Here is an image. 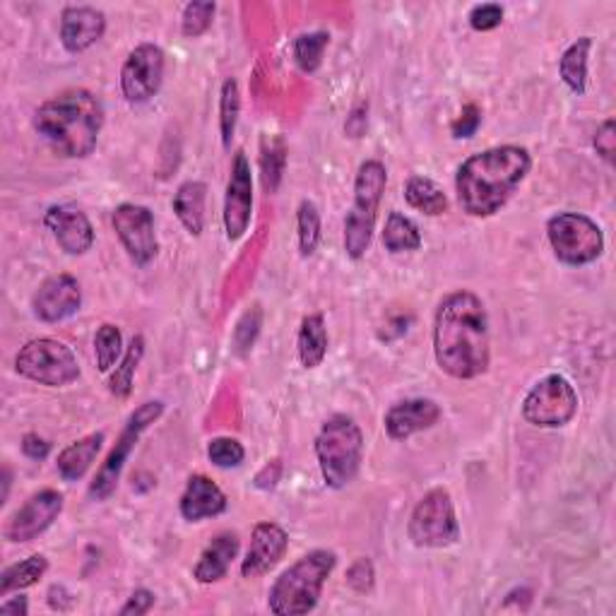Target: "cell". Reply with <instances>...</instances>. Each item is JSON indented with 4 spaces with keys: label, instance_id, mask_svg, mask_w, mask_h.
<instances>
[{
    "label": "cell",
    "instance_id": "obj_21",
    "mask_svg": "<svg viewBox=\"0 0 616 616\" xmlns=\"http://www.w3.org/2000/svg\"><path fill=\"white\" fill-rule=\"evenodd\" d=\"M227 506V494L205 474H193L179 498L181 518L189 522H201L207 518L222 516Z\"/></svg>",
    "mask_w": 616,
    "mask_h": 616
},
{
    "label": "cell",
    "instance_id": "obj_35",
    "mask_svg": "<svg viewBox=\"0 0 616 616\" xmlns=\"http://www.w3.org/2000/svg\"><path fill=\"white\" fill-rule=\"evenodd\" d=\"M95 357H97V369L101 371V374H109V371L121 362L123 333L119 325H113V323L99 325V330L95 335Z\"/></svg>",
    "mask_w": 616,
    "mask_h": 616
},
{
    "label": "cell",
    "instance_id": "obj_18",
    "mask_svg": "<svg viewBox=\"0 0 616 616\" xmlns=\"http://www.w3.org/2000/svg\"><path fill=\"white\" fill-rule=\"evenodd\" d=\"M289 534L277 522H258L251 534V546L241 561V576L246 580L263 578L285 559Z\"/></svg>",
    "mask_w": 616,
    "mask_h": 616
},
{
    "label": "cell",
    "instance_id": "obj_33",
    "mask_svg": "<svg viewBox=\"0 0 616 616\" xmlns=\"http://www.w3.org/2000/svg\"><path fill=\"white\" fill-rule=\"evenodd\" d=\"M241 116V92L234 77L225 80L222 92H219V135H222V145L231 147V141L237 135Z\"/></svg>",
    "mask_w": 616,
    "mask_h": 616
},
{
    "label": "cell",
    "instance_id": "obj_27",
    "mask_svg": "<svg viewBox=\"0 0 616 616\" xmlns=\"http://www.w3.org/2000/svg\"><path fill=\"white\" fill-rule=\"evenodd\" d=\"M404 201L412 210L422 213L426 217H440L448 213V195L444 189L426 177H410L404 183Z\"/></svg>",
    "mask_w": 616,
    "mask_h": 616
},
{
    "label": "cell",
    "instance_id": "obj_5",
    "mask_svg": "<svg viewBox=\"0 0 616 616\" xmlns=\"http://www.w3.org/2000/svg\"><path fill=\"white\" fill-rule=\"evenodd\" d=\"M316 458L325 486H350L364 462V434L347 414H335L321 426L316 436Z\"/></svg>",
    "mask_w": 616,
    "mask_h": 616
},
{
    "label": "cell",
    "instance_id": "obj_11",
    "mask_svg": "<svg viewBox=\"0 0 616 616\" xmlns=\"http://www.w3.org/2000/svg\"><path fill=\"white\" fill-rule=\"evenodd\" d=\"M578 392L561 374H549L534 383L522 400V420L538 428H561L578 414Z\"/></svg>",
    "mask_w": 616,
    "mask_h": 616
},
{
    "label": "cell",
    "instance_id": "obj_47",
    "mask_svg": "<svg viewBox=\"0 0 616 616\" xmlns=\"http://www.w3.org/2000/svg\"><path fill=\"white\" fill-rule=\"evenodd\" d=\"M0 614H13V616H27L29 614V602L27 597H5V602H0Z\"/></svg>",
    "mask_w": 616,
    "mask_h": 616
},
{
    "label": "cell",
    "instance_id": "obj_7",
    "mask_svg": "<svg viewBox=\"0 0 616 616\" xmlns=\"http://www.w3.org/2000/svg\"><path fill=\"white\" fill-rule=\"evenodd\" d=\"M15 371L22 378L46 388L73 386L83 374L75 352L53 337H37L22 347L15 357Z\"/></svg>",
    "mask_w": 616,
    "mask_h": 616
},
{
    "label": "cell",
    "instance_id": "obj_29",
    "mask_svg": "<svg viewBox=\"0 0 616 616\" xmlns=\"http://www.w3.org/2000/svg\"><path fill=\"white\" fill-rule=\"evenodd\" d=\"M422 231L416 227L414 219L392 210L386 217V227H383V246L390 253H412L422 249Z\"/></svg>",
    "mask_w": 616,
    "mask_h": 616
},
{
    "label": "cell",
    "instance_id": "obj_46",
    "mask_svg": "<svg viewBox=\"0 0 616 616\" xmlns=\"http://www.w3.org/2000/svg\"><path fill=\"white\" fill-rule=\"evenodd\" d=\"M22 452L29 460H46L49 458V452H51V444L46 438H41L39 434H25L22 436Z\"/></svg>",
    "mask_w": 616,
    "mask_h": 616
},
{
    "label": "cell",
    "instance_id": "obj_41",
    "mask_svg": "<svg viewBox=\"0 0 616 616\" xmlns=\"http://www.w3.org/2000/svg\"><path fill=\"white\" fill-rule=\"evenodd\" d=\"M480 125H482V109L476 107V104H468V107L460 111L458 119L452 121L450 133L456 141H468V137L480 131Z\"/></svg>",
    "mask_w": 616,
    "mask_h": 616
},
{
    "label": "cell",
    "instance_id": "obj_44",
    "mask_svg": "<svg viewBox=\"0 0 616 616\" xmlns=\"http://www.w3.org/2000/svg\"><path fill=\"white\" fill-rule=\"evenodd\" d=\"M369 131V101H359L352 107L350 116L345 121V135L352 137V141H359L364 137Z\"/></svg>",
    "mask_w": 616,
    "mask_h": 616
},
{
    "label": "cell",
    "instance_id": "obj_31",
    "mask_svg": "<svg viewBox=\"0 0 616 616\" xmlns=\"http://www.w3.org/2000/svg\"><path fill=\"white\" fill-rule=\"evenodd\" d=\"M287 167V145L282 135H267L261 149V169H263V185L267 193H277L285 177Z\"/></svg>",
    "mask_w": 616,
    "mask_h": 616
},
{
    "label": "cell",
    "instance_id": "obj_8",
    "mask_svg": "<svg viewBox=\"0 0 616 616\" xmlns=\"http://www.w3.org/2000/svg\"><path fill=\"white\" fill-rule=\"evenodd\" d=\"M407 534L420 549H448L460 542V522L448 490L436 486L420 498L407 522Z\"/></svg>",
    "mask_w": 616,
    "mask_h": 616
},
{
    "label": "cell",
    "instance_id": "obj_43",
    "mask_svg": "<svg viewBox=\"0 0 616 616\" xmlns=\"http://www.w3.org/2000/svg\"><path fill=\"white\" fill-rule=\"evenodd\" d=\"M155 602H157V595L153 590L137 588L133 595L125 600V604L119 609V614L121 616H145L149 609L155 607Z\"/></svg>",
    "mask_w": 616,
    "mask_h": 616
},
{
    "label": "cell",
    "instance_id": "obj_16",
    "mask_svg": "<svg viewBox=\"0 0 616 616\" xmlns=\"http://www.w3.org/2000/svg\"><path fill=\"white\" fill-rule=\"evenodd\" d=\"M80 306H83V287L68 273L46 277L32 297L34 318L49 325L73 318Z\"/></svg>",
    "mask_w": 616,
    "mask_h": 616
},
{
    "label": "cell",
    "instance_id": "obj_26",
    "mask_svg": "<svg viewBox=\"0 0 616 616\" xmlns=\"http://www.w3.org/2000/svg\"><path fill=\"white\" fill-rule=\"evenodd\" d=\"M592 37H580L559 58V77L573 95L583 97L588 92V65H590Z\"/></svg>",
    "mask_w": 616,
    "mask_h": 616
},
{
    "label": "cell",
    "instance_id": "obj_9",
    "mask_svg": "<svg viewBox=\"0 0 616 616\" xmlns=\"http://www.w3.org/2000/svg\"><path fill=\"white\" fill-rule=\"evenodd\" d=\"M546 239L556 261L568 267H583L602 258L604 234L595 219L580 213H559L546 222Z\"/></svg>",
    "mask_w": 616,
    "mask_h": 616
},
{
    "label": "cell",
    "instance_id": "obj_10",
    "mask_svg": "<svg viewBox=\"0 0 616 616\" xmlns=\"http://www.w3.org/2000/svg\"><path fill=\"white\" fill-rule=\"evenodd\" d=\"M167 404L161 400H147L143 402L137 410L128 416V422L123 426V432L116 440V446L109 450L107 460L101 462V468L97 470L95 480L89 484V496L95 498V502H107V498L116 492V486L121 482V474L128 458H131V452L135 450L137 440L143 438V434L147 432L149 426L155 422L161 420V414H165Z\"/></svg>",
    "mask_w": 616,
    "mask_h": 616
},
{
    "label": "cell",
    "instance_id": "obj_28",
    "mask_svg": "<svg viewBox=\"0 0 616 616\" xmlns=\"http://www.w3.org/2000/svg\"><path fill=\"white\" fill-rule=\"evenodd\" d=\"M46 571H49V559H46L44 554H32L25 561L8 566L5 571L0 573V597H8L13 595V592L37 585L46 576Z\"/></svg>",
    "mask_w": 616,
    "mask_h": 616
},
{
    "label": "cell",
    "instance_id": "obj_32",
    "mask_svg": "<svg viewBox=\"0 0 616 616\" xmlns=\"http://www.w3.org/2000/svg\"><path fill=\"white\" fill-rule=\"evenodd\" d=\"M297 237H299V251L304 258H311L318 251V243L323 237L321 225V210L313 201H301L297 210Z\"/></svg>",
    "mask_w": 616,
    "mask_h": 616
},
{
    "label": "cell",
    "instance_id": "obj_23",
    "mask_svg": "<svg viewBox=\"0 0 616 616\" xmlns=\"http://www.w3.org/2000/svg\"><path fill=\"white\" fill-rule=\"evenodd\" d=\"M104 432H95V434H87L83 438L73 440L71 446H65L61 452H58V462H56V470L61 474L63 482H80L83 476L89 472L92 462L97 460L99 450L104 446Z\"/></svg>",
    "mask_w": 616,
    "mask_h": 616
},
{
    "label": "cell",
    "instance_id": "obj_4",
    "mask_svg": "<svg viewBox=\"0 0 616 616\" xmlns=\"http://www.w3.org/2000/svg\"><path fill=\"white\" fill-rule=\"evenodd\" d=\"M337 566V554L313 549L275 580L267 592V609L277 616H304L318 607L323 588Z\"/></svg>",
    "mask_w": 616,
    "mask_h": 616
},
{
    "label": "cell",
    "instance_id": "obj_14",
    "mask_svg": "<svg viewBox=\"0 0 616 616\" xmlns=\"http://www.w3.org/2000/svg\"><path fill=\"white\" fill-rule=\"evenodd\" d=\"M253 219V169L243 149H237L231 159L227 193H225V213L222 222L227 239L234 243L243 239Z\"/></svg>",
    "mask_w": 616,
    "mask_h": 616
},
{
    "label": "cell",
    "instance_id": "obj_39",
    "mask_svg": "<svg viewBox=\"0 0 616 616\" xmlns=\"http://www.w3.org/2000/svg\"><path fill=\"white\" fill-rule=\"evenodd\" d=\"M347 585H350L357 595H369V592H374L376 568L371 564V559L359 556V559L347 568Z\"/></svg>",
    "mask_w": 616,
    "mask_h": 616
},
{
    "label": "cell",
    "instance_id": "obj_15",
    "mask_svg": "<svg viewBox=\"0 0 616 616\" xmlns=\"http://www.w3.org/2000/svg\"><path fill=\"white\" fill-rule=\"evenodd\" d=\"M63 514V494L56 490H41L29 496L25 506H20L13 516H10L8 526L3 530L5 540L10 544H25L37 540L39 534L49 530L58 516Z\"/></svg>",
    "mask_w": 616,
    "mask_h": 616
},
{
    "label": "cell",
    "instance_id": "obj_1",
    "mask_svg": "<svg viewBox=\"0 0 616 616\" xmlns=\"http://www.w3.org/2000/svg\"><path fill=\"white\" fill-rule=\"evenodd\" d=\"M434 357L438 369L456 381L484 376L492 364L490 313L470 289L444 297L434 316Z\"/></svg>",
    "mask_w": 616,
    "mask_h": 616
},
{
    "label": "cell",
    "instance_id": "obj_42",
    "mask_svg": "<svg viewBox=\"0 0 616 616\" xmlns=\"http://www.w3.org/2000/svg\"><path fill=\"white\" fill-rule=\"evenodd\" d=\"M592 145H595L597 149V155L607 161V165H614V155H616V125L612 119L604 121L600 128H597V133L595 137H592Z\"/></svg>",
    "mask_w": 616,
    "mask_h": 616
},
{
    "label": "cell",
    "instance_id": "obj_3",
    "mask_svg": "<svg viewBox=\"0 0 616 616\" xmlns=\"http://www.w3.org/2000/svg\"><path fill=\"white\" fill-rule=\"evenodd\" d=\"M34 128L61 157L85 159L97 149L104 104L89 89H65L41 104L34 113Z\"/></svg>",
    "mask_w": 616,
    "mask_h": 616
},
{
    "label": "cell",
    "instance_id": "obj_19",
    "mask_svg": "<svg viewBox=\"0 0 616 616\" xmlns=\"http://www.w3.org/2000/svg\"><path fill=\"white\" fill-rule=\"evenodd\" d=\"M440 404L432 398H410L395 402L383 416V426L392 440H407L414 434L428 432L440 422Z\"/></svg>",
    "mask_w": 616,
    "mask_h": 616
},
{
    "label": "cell",
    "instance_id": "obj_36",
    "mask_svg": "<svg viewBox=\"0 0 616 616\" xmlns=\"http://www.w3.org/2000/svg\"><path fill=\"white\" fill-rule=\"evenodd\" d=\"M215 13H217V5L210 3V0H193V3L185 5L183 15H181L183 37H189V39L203 37V34L213 27Z\"/></svg>",
    "mask_w": 616,
    "mask_h": 616
},
{
    "label": "cell",
    "instance_id": "obj_24",
    "mask_svg": "<svg viewBox=\"0 0 616 616\" xmlns=\"http://www.w3.org/2000/svg\"><path fill=\"white\" fill-rule=\"evenodd\" d=\"M205 203H207V183L203 181L181 183L171 201L173 215H177L181 227L195 239L205 231Z\"/></svg>",
    "mask_w": 616,
    "mask_h": 616
},
{
    "label": "cell",
    "instance_id": "obj_45",
    "mask_svg": "<svg viewBox=\"0 0 616 616\" xmlns=\"http://www.w3.org/2000/svg\"><path fill=\"white\" fill-rule=\"evenodd\" d=\"M280 476H282V460H270L265 464V468L255 474V490H261V492H270L277 486V482H280Z\"/></svg>",
    "mask_w": 616,
    "mask_h": 616
},
{
    "label": "cell",
    "instance_id": "obj_34",
    "mask_svg": "<svg viewBox=\"0 0 616 616\" xmlns=\"http://www.w3.org/2000/svg\"><path fill=\"white\" fill-rule=\"evenodd\" d=\"M330 44V34L328 32H309L301 34L294 41V61L299 65L301 73L313 75L323 65V56L325 49Z\"/></svg>",
    "mask_w": 616,
    "mask_h": 616
},
{
    "label": "cell",
    "instance_id": "obj_48",
    "mask_svg": "<svg viewBox=\"0 0 616 616\" xmlns=\"http://www.w3.org/2000/svg\"><path fill=\"white\" fill-rule=\"evenodd\" d=\"M10 484H13V472H10V468H5V470H3V496H0V504H8Z\"/></svg>",
    "mask_w": 616,
    "mask_h": 616
},
{
    "label": "cell",
    "instance_id": "obj_40",
    "mask_svg": "<svg viewBox=\"0 0 616 616\" xmlns=\"http://www.w3.org/2000/svg\"><path fill=\"white\" fill-rule=\"evenodd\" d=\"M470 27L474 32H492L496 27H502L504 22V8L496 5V3H482V5H474L468 15Z\"/></svg>",
    "mask_w": 616,
    "mask_h": 616
},
{
    "label": "cell",
    "instance_id": "obj_17",
    "mask_svg": "<svg viewBox=\"0 0 616 616\" xmlns=\"http://www.w3.org/2000/svg\"><path fill=\"white\" fill-rule=\"evenodd\" d=\"M44 227L51 231L58 249L68 255H85L95 246V227L89 217L73 203L51 205L44 215Z\"/></svg>",
    "mask_w": 616,
    "mask_h": 616
},
{
    "label": "cell",
    "instance_id": "obj_20",
    "mask_svg": "<svg viewBox=\"0 0 616 616\" xmlns=\"http://www.w3.org/2000/svg\"><path fill=\"white\" fill-rule=\"evenodd\" d=\"M107 34V15L92 5H68L61 13V44L68 53H85Z\"/></svg>",
    "mask_w": 616,
    "mask_h": 616
},
{
    "label": "cell",
    "instance_id": "obj_25",
    "mask_svg": "<svg viewBox=\"0 0 616 616\" xmlns=\"http://www.w3.org/2000/svg\"><path fill=\"white\" fill-rule=\"evenodd\" d=\"M328 347H330V337H328V328H325V318L321 313H311L299 325V335H297V354L299 362L304 369H318L325 357H328Z\"/></svg>",
    "mask_w": 616,
    "mask_h": 616
},
{
    "label": "cell",
    "instance_id": "obj_12",
    "mask_svg": "<svg viewBox=\"0 0 616 616\" xmlns=\"http://www.w3.org/2000/svg\"><path fill=\"white\" fill-rule=\"evenodd\" d=\"M111 225L128 258L137 267H147L157 261L159 239L155 215L145 205L123 203L113 210Z\"/></svg>",
    "mask_w": 616,
    "mask_h": 616
},
{
    "label": "cell",
    "instance_id": "obj_13",
    "mask_svg": "<svg viewBox=\"0 0 616 616\" xmlns=\"http://www.w3.org/2000/svg\"><path fill=\"white\" fill-rule=\"evenodd\" d=\"M167 56L157 44H141L121 68V92L128 104H145L159 95L165 83Z\"/></svg>",
    "mask_w": 616,
    "mask_h": 616
},
{
    "label": "cell",
    "instance_id": "obj_2",
    "mask_svg": "<svg viewBox=\"0 0 616 616\" xmlns=\"http://www.w3.org/2000/svg\"><path fill=\"white\" fill-rule=\"evenodd\" d=\"M532 171V155L520 145H498L468 157L456 173L462 213L486 219L502 213Z\"/></svg>",
    "mask_w": 616,
    "mask_h": 616
},
{
    "label": "cell",
    "instance_id": "obj_6",
    "mask_svg": "<svg viewBox=\"0 0 616 616\" xmlns=\"http://www.w3.org/2000/svg\"><path fill=\"white\" fill-rule=\"evenodd\" d=\"M388 185V169L378 159H366L354 179V203L345 217V253L362 261L376 231L378 207Z\"/></svg>",
    "mask_w": 616,
    "mask_h": 616
},
{
    "label": "cell",
    "instance_id": "obj_38",
    "mask_svg": "<svg viewBox=\"0 0 616 616\" xmlns=\"http://www.w3.org/2000/svg\"><path fill=\"white\" fill-rule=\"evenodd\" d=\"M207 458L219 470H234L246 460V448H243L237 438L231 436H217L207 444Z\"/></svg>",
    "mask_w": 616,
    "mask_h": 616
},
{
    "label": "cell",
    "instance_id": "obj_30",
    "mask_svg": "<svg viewBox=\"0 0 616 616\" xmlns=\"http://www.w3.org/2000/svg\"><path fill=\"white\" fill-rule=\"evenodd\" d=\"M145 357V337L143 335H135L131 345H128V350L123 352L121 362L116 364V371L109 376V392L113 398L125 400L128 395L133 392V381H135V371L141 366Z\"/></svg>",
    "mask_w": 616,
    "mask_h": 616
},
{
    "label": "cell",
    "instance_id": "obj_22",
    "mask_svg": "<svg viewBox=\"0 0 616 616\" xmlns=\"http://www.w3.org/2000/svg\"><path fill=\"white\" fill-rule=\"evenodd\" d=\"M241 540L237 532H219L217 538L205 546L193 566V578L201 585H213L227 578L231 564L239 556Z\"/></svg>",
    "mask_w": 616,
    "mask_h": 616
},
{
    "label": "cell",
    "instance_id": "obj_37",
    "mask_svg": "<svg viewBox=\"0 0 616 616\" xmlns=\"http://www.w3.org/2000/svg\"><path fill=\"white\" fill-rule=\"evenodd\" d=\"M261 328H263V311L258 304H255L239 318L234 335H231V347H234V352L239 357H246L253 350V345L261 335Z\"/></svg>",
    "mask_w": 616,
    "mask_h": 616
}]
</instances>
